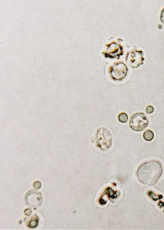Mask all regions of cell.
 I'll use <instances>...</instances> for the list:
<instances>
[{"label": "cell", "mask_w": 164, "mask_h": 230, "mask_svg": "<svg viewBox=\"0 0 164 230\" xmlns=\"http://www.w3.org/2000/svg\"><path fill=\"white\" fill-rule=\"evenodd\" d=\"M162 164L157 160L144 162L137 168L136 175L138 180L143 184L153 186L159 181L162 176Z\"/></svg>", "instance_id": "1"}, {"label": "cell", "mask_w": 164, "mask_h": 230, "mask_svg": "<svg viewBox=\"0 0 164 230\" xmlns=\"http://www.w3.org/2000/svg\"><path fill=\"white\" fill-rule=\"evenodd\" d=\"M96 145L103 151H106L111 147L113 142V137L109 130L105 128L101 127L96 133Z\"/></svg>", "instance_id": "2"}, {"label": "cell", "mask_w": 164, "mask_h": 230, "mask_svg": "<svg viewBox=\"0 0 164 230\" xmlns=\"http://www.w3.org/2000/svg\"><path fill=\"white\" fill-rule=\"evenodd\" d=\"M149 124V120L145 114L140 112H137L133 115L129 123L130 127L136 132L142 131Z\"/></svg>", "instance_id": "3"}, {"label": "cell", "mask_w": 164, "mask_h": 230, "mask_svg": "<svg viewBox=\"0 0 164 230\" xmlns=\"http://www.w3.org/2000/svg\"><path fill=\"white\" fill-rule=\"evenodd\" d=\"M128 70V68L124 62H117L110 68V74L113 80L121 81L126 76Z\"/></svg>", "instance_id": "4"}, {"label": "cell", "mask_w": 164, "mask_h": 230, "mask_svg": "<svg viewBox=\"0 0 164 230\" xmlns=\"http://www.w3.org/2000/svg\"><path fill=\"white\" fill-rule=\"evenodd\" d=\"M144 58L142 51L135 50L127 55L126 61L133 68H137L144 64Z\"/></svg>", "instance_id": "5"}, {"label": "cell", "mask_w": 164, "mask_h": 230, "mask_svg": "<svg viewBox=\"0 0 164 230\" xmlns=\"http://www.w3.org/2000/svg\"><path fill=\"white\" fill-rule=\"evenodd\" d=\"M25 200L26 202L27 203V205L37 207L42 202V196L40 193L35 191H30L26 195Z\"/></svg>", "instance_id": "6"}, {"label": "cell", "mask_w": 164, "mask_h": 230, "mask_svg": "<svg viewBox=\"0 0 164 230\" xmlns=\"http://www.w3.org/2000/svg\"><path fill=\"white\" fill-rule=\"evenodd\" d=\"M143 137L146 141L150 142L152 140L154 137V133L151 130L147 129L144 132Z\"/></svg>", "instance_id": "7"}, {"label": "cell", "mask_w": 164, "mask_h": 230, "mask_svg": "<svg viewBox=\"0 0 164 230\" xmlns=\"http://www.w3.org/2000/svg\"><path fill=\"white\" fill-rule=\"evenodd\" d=\"M37 216L34 215L33 218L31 219L29 222L28 226L31 228H34L37 226L38 224L39 219Z\"/></svg>", "instance_id": "8"}, {"label": "cell", "mask_w": 164, "mask_h": 230, "mask_svg": "<svg viewBox=\"0 0 164 230\" xmlns=\"http://www.w3.org/2000/svg\"><path fill=\"white\" fill-rule=\"evenodd\" d=\"M118 119L119 121L122 123H126L128 121V115L125 112H121L119 115Z\"/></svg>", "instance_id": "9"}, {"label": "cell", "mask_w": 164, "mask_h": 230, "mask_svg": "<svg viewBox=\"0 0 164 230\" xmlns=\"http://www.w3.org/2000/svg\"><path fill=\"white\" fill-rule=\"evenodd\" d=\"M154 111V108L152 106L148 105L146 108L145 111L148 114H152Z\"/></svg>", "instance_id": "10"}, {"label": "cell", "mask_w": 164, "mask_h": 230, "mask_svg": "<svg viewBox=\"0 0 164 230\" xmlns=\"http://www.w3.org/2000/svg\"><path fill=\"white\" fill-rule=\"evenodd\" d=\"M41 184L40 182L37 181L34 182L33 186L35 189H40L41 187Z\"/></svg>", "instance_id": "11"}, {"label": "cell", "mask_w": 164, "mask_h": 230, "mask_svg": "<svg viewBox=\"0 0 164 230\" xmlns=\"http://www.w3.org/2000/svg\"><path fill=\"white\" fill-rule=\"evenodd\" d=\"M25 214L26 215L29 216L32 213V210L30 208L26 209L25 210Z\"/></svg>", "instance_id": "12"}, {"label": "cell", "mask_w": 164, "mask_h": 230, "mask_svg": "<svg viewBox=\"0 0 164 230\" xmlns=\"http://www.w3.org/2000/svg\"><path fill=\"white\" fill-rule=\"evenodd\" d=\"M160 20L161 22H162L164 25V9L163 10L162 12H161Z\"/></svg>", "instance_id": "13"}]
</instances>
